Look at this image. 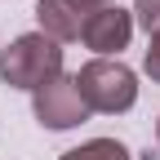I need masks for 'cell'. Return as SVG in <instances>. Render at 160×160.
<instances>
[{
	"mask_svg": "<svg viewBox=\"0 0 160 160\" xmlns=\"http://www.w3.org/2000/svg\"><path fill=\"white\" fill-rule=\"evenodd\" d=\"M142 67H147V76L160 85V31L151 36V45H147V58H142Z\"/></svg>",
	"mask_w": 160,
	"mask_h": 160,
	"instance_id": "7",
	"label": "cell"
},
{
	"mask_svg": "<svg viewBox=\"0 0 160 160\" xmlns=\"http://www.w3.org/2000/svg\"><path fill=\"white\" fill-rule=\"evenodd\" d=\"M129 36H133V13L120 9V5H102V9H93L89 22H85V31H80V40H85L98 58L120 53V49L129 45Z\"/></svg>",
	"mask_w": 160,
	"mask_h": 160,
	"instance_id": "4",
	"label": "cell"
},
{
	"mask_svg": "<svg viewBox=\"0 0 160 160\" xmlns=\"http://www.w3.org/2000/svg\"><path fill=\"white\" fill-rule=\"evenodd\" d=\"M67 5H71V9H80V13L89 18L93 9H102V5H111V0H67Z\"/></svg>",
	"mask_w": 160,
	"mask_h": 160,
	"instance_id": "8",
	"label": "cell"
},
{
	"mask_svg": "<svg viewBox=\"0 0 160 160\" xmlns=\"http://www.w3.org/2000/svg\"><path fill=\"white\" fill-rule=\"evenodd\" d=\"M133 18L147 27V36H156L160 31V0H138V5H133Z\"/></svg>",
	"mask_w": 160,
	"mask_h": 160,
	"instance_id": "6",
	"label": "cell"
},
{
	"mask_svg": "<svg viewBox=\"0 0 160 160\" xmlns=\"http://www.w3.org/2000/svg\"><path fill=\"white\" fill-rule=\"evenodd\" d=\"M58 160H129L125 142H116V138H93V142H80L71 151H62Z\"/></svg>",
	"mask_w": 160,
	"mask_h": 160,
	"instance_id": "5",
	"label": "cell"
},
{
	"mask_svg": "<svg viewBox=\"0 0 160 160\" xmlns=\"http://www.w3.org/2000/svg\"><path fill=\"white\" fill-rule=\"evenodd\" d=\"M31 107H36V120L45 129H76L89 120V107L76 89V76H53L49 85H40L31 93Z\"/></svg>",
	"mask_w": 160,
	"mask_h": 160,
	"instance_id": "3",
	"label": "cell"
},
{
	"mask_svg": "<svg viewBox=\"0 0 160 160\" xmlns=\"http://www.w3.org/2000/svg\"><path fill=\"white\" fill-rule=\"evenodd\" d=\"M53 76H62V45L49 40L45 31L18 36L9 49H0V80L9 89H40Z\"/></svg>",
	"mask_w": 160,
	"mask_h": 160,
	"instance_id": "1",
	"label": "cell"
},
{
	"mask_svg": "<svg viewBox=\"0 0 160 160\" xmlns=\"http://www.w3.org/2000/svg\"><path fill=\"white\" fill-rule=\"evenodd\" d=\"M156 142H160V120H156Z\"/></svg>",
	"mask_w": 160,
	"mask_h": 160,
	"instance_id": "9",
	"label": "cell"
},
{
	"mask_svg": "<svg viewBox=\"0 0 160 160\" xmlns=\"http://www.w3.org/2000/svg\"><path fill=\"white\" fill-rule=\"evenodd\" d=\"M76 89L85 98L89 111L102 116H120L138 102V76L120 62V58H93L76 71Z\"/></svg>",
	"mask_w": 160,
	"mask_h": 160,
	"instance_id": "2",
	"label": "cell"
}]
</instances>
